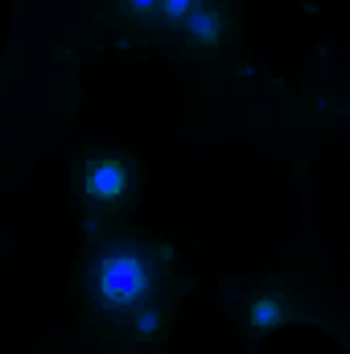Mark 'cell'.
Segmentation results:
<instances>
[{
    "label": "cell",
    "instance_id": "obj_3",
    "mask_svg": "<svg viewBox=\"0 0 350 354\" xmlns=\"http://www.w3.org/2000/svg\"><path fill=\"white\" fill-rule=\"evenodd\" d=\"M181 41H190L194 54H219L231 46V33H235V12L231 4H219V0H202L185 21H181Z\"/></svg>",
    "mask_w": 350,
    "mask_h": 354
},
{
    "label": "cell",
    "instance_id": "obj_2",
    "mask_svg": "<svg viewBox=\"0 0 350 354\" xmlns=\"http://www.w3.org/2000/svg\"><path fill=\"white\" fill-rule=\"evenodd\" d=\"M140 185V174L128 157L103 153V157H79L75 161V194L95 206L99 214H120Z\"/></svg>",
    "mask_w": 350,
    "mask_h": 354
},
{
    "label": "cell",
    "instance_id": "obj_4",
    "mask_svg": "<svg viewBox=\"0 0 350 354\" xmlns=\"http://www.w3.org/2000/svg\"><path fill=\"white\" fill-rule=\"evenodd\" d=\"M293 317V309H288V301L280 297V292H268V297H252L248 301V309H243V326H248V334L252 338H260L268 330H276L280 322H288Z\"/></svg>",
    "mask_w": 350,
    "mask_h": 354
},
{
    "label": "cell",
    "instance_id": "obj_1",
    "mask_svg": "<svg viewBox=\"0 0 350 354\" xmlns=\"http://www.w3.org/2000/svg\"><path fill=\"white\" fill-rule=\"evenodd\" d=\"M157 292V268L132 239H111L91 264V297L111 317H132Z\"/></svg>",
    "mask_w": 350,
    "mask_h": 354
},
{
    "label": "cell",
    "instance_id": "obj_5",
    "mask_svg": "<svg viewBox=\"0 0 350 354\" xmlns=\"http://www.w3.org/2000/svg\"><path fill=\"white\" fill-rule=\"evenodd\" d=\"M107 17L124 25H157L161 0H107Z\"/></svg>",
    "mask_w": 350,
    "mask_h": 354
},
{
    "label": "cell",
    "instance_id": "obj_7",
    "mask_svg": "<svg viewBox=\"0 0 350 354\" xmlns=\"http://www.w3.org/2000/svg\"><path fill=\"white\" fill-rule=\"evenodd\" d=\"M202 0H161V17H157V25H165V29H181V21L198 8Z\"/></svg>",
    "mask_w": 350,
    "mask_h": 354
},
{
    "label": "cell",
    "instance_id": "obj_6",
    "mask_svg": "<svg viewBox=\"0 0 350 354\" xmlns=\"http://www.w3.org/2000/svg\"><path fill=\"white\" fill-rule=\"evenodd\" d=\"M128 322H132V338H136V342H153V338L161 334V326H165V305H161V301H149V305H140Z\"/></svg>",
    "mask_w": 350,
    "mask_h": 354
}]
</instances>
